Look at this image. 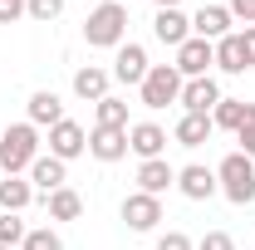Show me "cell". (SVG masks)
Segmentation results:
<instances>
[{
	"instance_id": "9a60e30c",
	"label": "cell",
	"mask_w": 255,
	"mask_h": 250,
	"mask_svg": "<svg viewBox=\"0 0 255 250\" xmlns=\"http://www.w3.org/2000/svg\"><path fill=\"white\" fill-rule=\"evenodd\" d=\"M167 187H177V167H172L167 157H152V162H142V167H137V191L162 196Z\"/></svg>"
},
{
	"instance_id": "44dd1931",
	"label": "cell",
	"mask_w": 255,
	"mask_h": 250,
	"mask_svg": "<svg viewBox=\"0 0 255 250\" xmlns=\"http://www.w3.org/2000/svg\"><path fill=\"white\" fill-rule=\"evenodd\" d=\"M216 69L221 74H246L251 64H246V44H241V34L231 30L226 39H216Z\"/></svg>"
},
{
	"instance_id": "e0dca14e",
	"label": "cell",
	"mask_w": 255,
	"mask_h": 250,
	"mask_svg": "<svg viewBox=\"0 0 255 250\" xmlns=\"http://www.w3.org/2000/svg\"><path fill=\"white\" fill-rule=\"evenodd\" d=\"M25 108H30V123H34V127H54V123H64V103H59V94H54V89H34Z\"/></svg>"
},
{
	"instance_id": "4dcf8cb0",
	"label": "cell",
	"mask_w": 255,
	"mask_h": 250,
	"mask_svg": "<svg viewBox=\"0 0 255 250\" xmlns=\"http://www.w3.org/2000/svg\"><path fill=\"white\" fill-rule=\"evenodd\" d=\"M226 10H231V20H246V25H255V0H226Z\"/></svg>"
},
{
	"instance_id": "cb8c5ba5",
	"label": "cell",
	"mask_w": 255,
	"mask_h": 250,
	"mask_svg": "<svg viewBox=\"0 0 255 250\" xmlns=\"http://www.w3.org/2000/svg\"><path fill=\"white\" fill-rule=\"evenodd\" d=\"M94 127H128V103L123 98H98L94 103Z\"/></svg>"
},
{
	"instance_id": "7402d4cb",
	"label": "cell",
	"mask_w": 255,
	"mask_h": 250,
	"mask_svg": "<svg viewBox=\"0 0 255 250\" xmlns=\"http://www.w3.org/2000/svg\"><path fill=\"white\" fill-rule=\"evenodd\" d=\"M251 108L255 103H246V98H221V103L211 108V123L226 127V132H241V123L251 118Z\"/></svg>"
},
{
	"instance_id": "8fae6325",
	"label": "cell",
	"mask_w": 255,
	"mask_h": 250,
	"mask_svg": "<svg viewBox=\"0 0 255 250\" xmlns=\"http://www.w3.org/2000/svg\"><path fill=\"white\" fill-rule=\"evenodd\" d=\"M128 152H137L142 162L162 157V152H167V127H162V123H132V127H128Z\"/></svg>"
},
{
	"instance_id": "d6986e66",
	"label": "cell",
	"mask_w": 255,
	"mask_h": 250,
	"mask_svg": "<svg viewBox=\"0 0 255 250\" xmlns=\"http://www.w3.org/2000/svg\"><path fill=\"white\" fill-rule=\"evenodd\" d=\"M44 211H49V221H79L84 216V196L74 187H59V191L44 196Z\"/></svg>"
},
{
	"instance_id": "52a82bcc",
	"label": "cell",
	"mask_w": 255,
	"mask_h": 250,
	"mask_svg": "<svg viewBox=\"0 0 255 250\" xmlns=\"http://www.w3.org/2000/svg\"><path fill=\"white\" fill-rule=\"evenodd\" d=\"M123 221H128V231H152V226L162 221V196L128 191L123 196Z\"/></svg>"
},
{
	"instance_id": "836d02e7",
	"label": "cell",
	"mask_w": 255,
	"mask_h": 250,
	"mask_svg": "<svg viewBox=\"0 0 255 250\" xmlns=\"http://www.w3.org/2000/svg\"><path fill=\"white\" fill-rule=\"evenodd\" d=\"M157 10H182V0H152Z\"/></svg>"
},
{
	"instance_id": "83f0119b",
	"label": "cell",
	"mask_w": 255,
	"mask_h": 250,
	"mask_svg": "<svg viewBox=\"0 0 255 250\" xmlns=\"http://www.w3.org/2000/svg\"><path fill=\"white\" fill-rule=\"evenodd\" d=\"M196 250H236V241H231V231H206L196 241Z\"/></svg>"
},
{
	"instance_id": "4316f807",
	"label": "cell",
	"mask_w": 255,
	"mask_h": 250,
	"mask_svg": "<svg viewBox=\"0 0 255 250\" xmlns=\"http://www.w3.org/2000/svg\"><path fill=\"white\" fill-rule=\"evenodd\" d=\"M25 15L39 20V25H49V20H59V15H64V0H25Z\"/></svg>"
},
{
	"instance_id": "5b68a950",
	"label": "cell",
	"mask_w": 255,
	"mask_h": 250,
	"mask_svg": "<svg viewBox=\"0 0 255 250\" xmlns=\"http://www.w3.org/2000/svg\"><path fill=\"white\" fill-rule=\"evenodd\" d=\"M211 64H216V44H211V39H196V34H191L187 44L177 49V74H182V79H206Z\"/></svg>"
},
{
	"instance_id": "484cf974",
	"label": "cell",
	"mask_w": 255,
	"mask_h": 250,
	"mask_svg": "<svg viewBox=\"0 0 255 250\" xmlns=\"http://www.w3.org/2000/svg\"><path fill=\"white\" fill-rule=\"evenodd\" d=\"M25 236H30V231H25V221L15 216V211H5V216H0V246H20V241H25Z\"/></svg>"
},
{
	"instance_id": "d4e9b609",
	"label": "cell",
	"mask_w": 255,
	"mask_h": 250,
	"mask_svg": "<svg viewBox=\"0 0 255 250\" xmlns=\"http://www.w3.org/2000/svg\"><path fill=\"white\" fill-rule=\"evenodd\" d=\"M20 250H64V241H59V231H49V226H34L30 236L20 241Z\"/></svg>"
},
{
	"instance_id": "e575fe53",
	"label": "cell",
	"mask_w": 255,
	"mask_h": 250,
	"mask_svg": "<svg viewBox=\"0 0 255 250\" xmlns=\"http://www.w3.org/2000/svg\"><path fill=\"white\" fill-rule=\"evenodd\" d=\"M0 182H5V172H0Z\"/></svg>"
},
{
	"instance_id": "277c9868",
	"label": "cell",
	"mask_w": 255,
	"mask_h": 250,
	"mask_svg": "<svg viewBox=\"0 0 255 250\" xmlns=\"http://www.w3.org/2000/svg\"><path fill=\"white\" fill-rule=\"evenodd\" d=\"M182 74H177V64H152L147 69V79L137 84V94H142V108H167V103H177L182 98Z\"/></svg>"
},
{
	"instance_id": "ba28073f",
	"label": "cell",
	"mask_w": 255,
	"mask_h": 250,
	"mask_svg": "<svg viewBox=\"0 0 255 250\" xmlns=\"http://www.w3.org/2000/svg\"><path fill=\"white\" fill-rule=\"evenodd\" d=\"M177 191H182L187 201H211V196L221 191V182H216V172H211V167L191 162V167H182V172H177Z\"/></svg>"
},
{
	"instance_id": "4fadbf2b",
	"label": "cell",
	"mask_w": 255,
	"mask_h": 250,
	"mask_svg": "<svg viewBox=\"0 0 255 250\" xmlns=\"http://www.w3.org/2000/svg\"><path fill=\"white\" fill-rule=\"evenodd\" d=\"M64 167H69V162H59V157H49V152H39V157L30 162V187L44 191V196H49V191H59L64 182H69V172H64Z\"/></svg>"
},
{
	"instance_id": "7a4b0ae2",
	"label": "cell",
	"mask_w": 255,
	"mask_h": 250,
	"mask_svg": "<svg viewBox=\"0 0 255 250\" xmlns=\"http://www.w3.org/2000/svg\"><path fill=\"white\" fill-rule=\"evenodd\" d=\"M123 34H128V5H123V0H103L98 10H89L84 39H89L94 49H118Z\"/></svg>"
},
{
	"instance_id": "ffe728a7",
	"label": "cell",
	"mask_w": 255,
	"mask_h": 250,
	"mask_svg": "<svg viewBox=\"0 0 255 250\" xmlns=\"http://www.w3.org/2000/svg\"><path fill=\"white\" fill-rule=\"evenodd\" d=\"M108 79H113L108 69H94V64H89V69L74 74V94L84 98V103H98V98H108Z\"/></svg>"
},
{
	"instance_id": "f546056e",
	"label": "cell",
	"mask_w": 255,
	"mask_h": 250,
	"mask_svg": "<svg viewBox=\"0 0 255 250\" xmlns=\"http://www.w3.org/2000/svg\"><path fill=\"white\" fill-rule=\"evenodd\" d=\"M157 250H196V241H191V236H182V231H167V236L157 241Z\"/></svg>"
},
{
	"instance_id": "ac0fdd59",
	"label": "cell",
	"mask_w": 255,
	"mask_h": 250,
	"mask_svg": "<svg viewBox=\"0 0 255 250\" xmlns=\"http://www.w3.org/2000/svg\"><path fill=\"white\" fill-rule=\"evenodd\" d=\"M211 132H216L211 113H182V118H177V127H172V137H177L182 147H201Z\"/></svg>"
},
{
	"instance_id": "3957f363",
	"label": "cell",
	"mask_w": 255,
	"mask_h": 250,
	"mask_svg": "<svg viewBox=\"0 0 255 250\" xmlns=\"http://www.w3.org/2000/svg\"><path fill=\"white\" fill-rule=\"evenodd\" d=\"M216 182H221L226 201H236V206H251V201H255V162H251L246 152L221 157V167H216Z\"/></svg>"
},
{
	"instance_id": "1f68e13d",
	"label": "cell",
	"mask_w": 255,
	"mask_h": 250,
	"mask_svg": "<svg viewBox=\"0 0 255 250\" xmlns=\"http://www.w3.org/2000/svg\"><path fill=\"white\" fill-rule=\"evenodd\" d=\"M25 15V0H0V25H15Z\"/></svg>"
},
{
	"instance_id": "6da1fadb",
	"label": "cell",
	"mask_w": 255,
	"mask_h": 250,
	"mask_svg": "<svg viewBox=\"0 0 255 250\" xmlns=\"http://www.w3.org/2000/svg\"><path fill=\"white\" fill-rule=\"evenodd\" d=\"M34 157H39V127L34 123H10L0 132V172H5V177L30 172Z\"/></svg>"
},
{
	"instance_id": "2e32d148",
	"label": "cell",
	"mask_w": 255,
	"mask_h": 250,
	"mask_svg": "<svg viewBox=\"0 0 255 250\" xmlns=\"http://www.w3.org/2000/svg\"><path fill=\"white\" fill-rule=\"evenodd\" d=\"M152 34H157L162 44L182 49V44L191 39V15H182V10H157V20H152Z\"/></svg>"
},
{
	"instance_id": "5bb4252c",
	"label": "cell",
	"mask_w": 255,
	"mask_h": 250,
	"mask_svg": "<svg viewBox=\"0 0 255 250\" xmlns=\"http://www.w3.org/2000/svg\"><path fill=\"white\" fill-rule=\"evenodd\" d=\"M89 152L98 162H123L128 157V127H94L89 132Z\"/></svg>"
},
{
	"instance_id": "30bf717a",
	"label": "cell",
	"mask_w": 255,
	"mask_h": 250,
	"mask_svg": "<svg viewBox=\"0 0 255 250\" xmlns=\"http://www.w3.org/2000/svg\"><path fill=\"white\" fill-rule=\"evenodd\" d=\"M147 69H152V64H147V49L132 44V39H123V44H118V59H113V79H118V84H142Z\"/></svg>"
},
{
	"instance_id": "8992f818",
	"label": "cell",
	"mask_w": 255,
	"mask_h": 250,
	"mask_svg": "<svg viewBox=\"0 0 255 250\" xmlns=\"http://www.w3.org/2000/svg\"><path fill=\"white\" fill-rule=\"evenodd\" d=\"M89 152V132L74 123V118H64V123L49 127V157H59V162H74V157Z\"/></svg>"
},
{
	"instance_id": "d6a6232c",
	"label": "cell",
	"mask_w": 255,
	"mask_h": 250,
	"mask_svg": "<svg viewBox=\"0 0 255 250\" xmlns=\"http://www.w3.org/2000/svg\"><path fill=\"white\" fill-rule=\"evenodd\" d=\"M241 44H246V64L255 69V25H246V30H241Z\"/></svg>"
},
{
	"instance_id": "9c48e42d",
	"label": "cell",
	"mask_w": 255,
	"mask_h": 250,
	"mask_svg": "<svg viewBox=\"0 0 255 250\" xmlns=\"http://www.w3.org/2000/svg\"><path fill=\"white\" fill-rule=\"evenodd\" d=\"M177 103H182V113H211V108L221 103V84H216L211 74H206V79H187Z\"/></svg>"
},
{
	"instance_id": "f1b7e54d",
	"label": "cell",
	"mask_w": 255,
	"mask_h": 250,
	"mask_svg": "<svg viewBox=\"0 0 255 250\" xmlns=\"http://www.w3.org/2000/svg\"><path fill=\"white\" fill-rule=\"evenodd\" d=\"M236 142H241V152L255 162V108H251V118L241 123V132H236Z\"/></svg>"
},
{
	"instance_id": "7c38bea8",
	"label": "cell",
	"mask_w": 255,
	"mask_h": 250,
	"mask_svg": "<svg viewBox=\"0 0 255 250\" xmlns=\"http://www.w3.org/2000/svg\"><path fill=\"white\" fill-rule=\"evenodd\" d=\"M191 34H196V39H211V44L226 39V34H231V10H226V5H201V10L191 15Z\"/></svg>"
},
{
	"instance_id": "d590c367",
	"label": "cell",
	"mask_w": 255,
	"mask_h": 250,
	"mask_svg": "<svg viewBox=\"0 0 255 250\" xmlns=\"http://www.w3.org/2000/svg\"><path fill=\"white\" fill-rule=\"evenodd\" d=\"M0 250H10V246H0Z\"/></svg>"
},
{
	"instance_id": "603a6c76",
	"label": "cell",
	"mask_w": 255,
	"mask_h": 250,
	"mask_svg": "<svg viewBox=\"0 0 255 250\" xmlns=\"http://www.w3.org/2000/svg\"><path fill=\"white\" fill-rule=\"evenodd\" d=\"M30 201H34V187L25 177H5V182H0V211H15V216H20Z\"/></svg>"
}]
</instances>
